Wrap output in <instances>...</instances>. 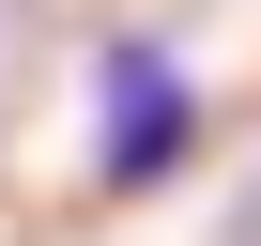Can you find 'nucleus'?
I'll return each mask as SVG.
<instances>
[{
	"instance_id": "obj_1",
	"label": "nucleus",
	"mask_w": 261,
	"mask_h": 246,
	"mask_svg": "<svg viewBox=\"0 0 261 246\" xmlns=\"http://www.w3.org/2000/svg\"><path fill=\"white\" fill-rule=\"evenodd\" d=\"M200 154V77L169 62V46H108V139H92V169L139 200V185H169Z\"/></svg>"
}]
</instances>
